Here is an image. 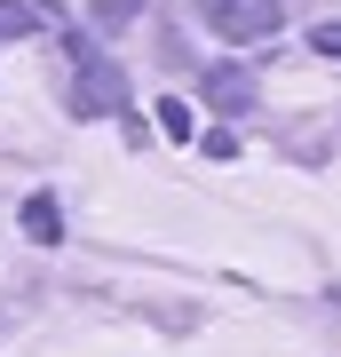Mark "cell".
I'll use <instances>...</instances> for the list:
<instances>
[{
    "label": "cell",
    "mask_w": 341,
    "mask_h": 357,
    "mask_svg": "<svg viewBox=\"0 0 341 357\" xmlns=\"http://www.w3.org/2000/svg\"><path fill=\"white\" fill-rule=\"evenodd\" d=\"M199 96L215 103V112H246V103H254V79H246L238 64H206V72H199Z\"/></svg>",
    "instance_id": "7a4b0ae2"
},
{
    "label": "cell",
    "mask_w": 341,
    "mask_h": 357,
    "mask_svg": "<svg viewBox=\"0 0 341 357\" xmlns=\"http://www.w3.org/2000/svg\"><path fill=\"white\" fill-rule=\"evenodd\" d=\"M159 128L175 135V143H190V103H183V96H167V103H159Z\"/></svg>",
    "instance_id": "52a82bcc"
},
{
    "label": "cell",
    "mask_w": 341,
    "mask_h": 357,
    "mask_svg": "<svg viewBox=\"0 0 341 357\" xmlns=\"http://www.w3.org/2000/svg\"><path fill=\"white\" fill-rule=\"evenodd\" d=\"M103 103H119V112H127V79H119L112 64H88V72H79V88H72V112H103Z\"/></svg>",
    "instance_id": "3957f363"
},
{
    "label": "cell",
    "mask_w": 341,
    "mask_h": 357,
    "mask_svg": "<svg viewBox=\"0 0 341 357\" xmlns=\"http://www.w3.org/2000/svg\"><path fill=\"white\" fill-rule=\"evenodd\" d=\"M199 24L222 32V40H270L286 24V8L278 0H199Z\"/></svg>",
    "instance_id": "6da1fadb"
},
{
    "label": "cell",
    "mask_w": 341,
    "mask_h": 357,
    "mask_svg": "<svg viewBox=\"0 0 341 357\" xmlns=\"http://www.w3.org/2000/svg\"><path fill=\"white\" fill-rule=\"evenodd\" d=\"M24 32H40L32 0H0V40H24Z\"/></svg>",
    "instance_id": "5b68a950"
},
{
    "label": "cell",
    "mask_w": 341,
    "mask_h": 357,
    "mask_svg": "<svg viewBox=\"0 0 341 357\" xmlns=\"http://www.w3.org/2000/svg\"><path fill=\"white\" fill-rule=\"evenodd\" d=\"M24 238H32V246H56V238H63L56 191H32V199H24Z\"/></svg>",
    "instance_id": "277c9868"
},
{
    "label": "cell",
    "mask_w": 341,
    "mask_h": 357,
    "mask_svg": "<svg viewBox=\"0 0 341 357\" xmlns=\"http://www.w3.org/2000/svg\"><path fill=\"white\" fill-rule=\"evenodd\" d=\"M310 48H317V56H333V64H341V24H317V32H310Z\"/></svg>",
    "instance_id": "ba28073f"
},
{
    "label": "cell",
    "mask_w": 341,
    "mask_h": 357,
    "mask_svg": "<svg viewBox=\"0 0 341 357\" xmlns=\"http://www.w3.org/2000/svg\"><path fill=\"white\" fill-rule=\"evenodd\" d=\"M143 0H96V32H127Z\"/></svg>",
    "instance_id": "8992f818"
}]
</instances>
